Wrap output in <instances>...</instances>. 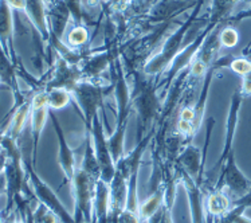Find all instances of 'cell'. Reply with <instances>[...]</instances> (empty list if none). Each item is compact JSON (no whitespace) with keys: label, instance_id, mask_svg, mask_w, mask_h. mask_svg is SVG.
Instances as JSON below:
<instances>
[{"label":"cell","instance_id":"1","mask_svg":"<svg viewBox=\"0 0 251 223\" xmlns=\"http://www.w3.org/2000/svg\"><path fill=\"white\" fill-rule=\"evenodd\" d=\"M110 77L114 86V97L117 101V117H116V128L113 133L108 136V146L112 153L114 164L125 155L124 144H125V135L128 128V121L130 113L133 112L132 99H130V85L128 82V74L124 66L120 47L113 50L112 63H110Z\"/></svg>","mask_w":251,"mask_h":223},{"label":"cell","instance_id":"2","mask_svg":"<svg viewBox=\"0 0 251 223\" xmlns=\"http://www.w3.org/2000/svg\"><path fill=\"white\" fill-rule=\"evenodd\" d=\"M128 77L132 79V108L137 113V140H141L157 129L163 102L159 97L157 82L153 78L147 77L143 72H133Z\"/></svg>","mask_w":251,"mask_h":223},{"label":"cell","instance_id":"3","mask_svg":"<svg viewBox=\"0 0 251 223\" xmlns=\"http://www.w3.org/2000/svg\"><path fill=\"white\" fill-rule=\"evenodd\" d=\"M205 1L207 0H198L196 1L195 7L192 8L190 15L187 16V19L184 22H181L180 26L174 32H171L169 37L165 39L163 46H161V50L159 52H156L153 57L145 63V66H144L141 72L147 77L153 78L154 81L159 83L160 78L163 77V74L165 73V70L168 69L171 62L174 61V58L183 49V42H184L185 35L192 28V26L195 25V22L199 19L200 11H201V7H203Z\"/></svg>","mask_w":251,"mask_h":223},{"label":"cell","instance_id":"4","mask_svg":"<svg viewBox=\"0 0 251 223\" xmlns=\"http://www.w3.org/2000/svg\"><path fill=\"white\" fill-rule=\"evenodd\" d=\"M114 93V86L110 82L109 85H102L94 81H81L72 90L73 99L77 102L78 108L82 112L81 117L85 124V130L92 129L94 117L100 114V110L103 109V104L108 96Z\"/></svg>","mask_w":251,"mask_h":223},{"label":"cell","instance_id":"5","mask_svg":"<svg viewBox=\"0 0 251 223\" xmlns=\"http://www.w3.org/2000/svg\"><path fill=\"white\" fill-rule=\"evenodd\" d=\"M216 27L218 26L207 22V25H204V27L196 34V37L187 46H184L180 50L179 54L174 58V61L171 62L168 69L165 70L163 77L160 78L159 83H157V89H159L160 93H163L165 96L169 88H171L172 82L175 81V78L177 77L181 72H184L185 69L190 68L192 62H194V59H195L196 54L199 52L200 47L203 46L205 38L208 37V34Z\"/></svg>","mask_w":251,"mask_h":223},{"label":"cell","instance_id":"6","mask_svg":"<svg viewBox=\"0 0 251 223\" xmlns=\"http://www.w3.org/2000/svg\"><path fill=\"white\" fill-rule=\"evenodd\" d=\"M23 160H25V168H26L27 172L28 184H30L32 192L35 194L38 202L45 204L50 211L55 214L56 218L59 219V223H77L74 217L67 211L66 207L63 206V203L59 200V198L54 192V190L36 173L35 166L32 163V157L23 155Z\"/></svg>","mask_w":251,"mask_h":223},{"label":"cell","instance_id":"7","mask_svg":"<svg viewBox=\"0 0 251 223\" xmlns=\"http://www.w3.org/2000/svg\"><path fill=\"white\" fill-rule=\"evenodd\" d=\"M74 192V219L77 223H93L94 221V199L97 179L78 167L74 180L70 184Z\"/></svg>","mask_w":251,"mask_h":223},{"label":"cell","instance_id":"8","mask_svg":"<svg viewBox=\"0 0 251 223\" xmlns=\"http://www.w3.org/2000/svg\"><path fill=\"white\" fill-rule=\"evenodd\" d=\"M219 177L216 180V190H225L228 195L236 199L245 195L251 187V180L242 172L238 166L235 157V150H232L227 156L225 163L222 164L219 170Z\"/></svg>","mask_w":251,"mask_h":223},{"label":"cell","instance_id":"9","mask_svg":"<svg viewBox=\"0 0 251 223\" xmlns=\"http://www.w3.org/2000/svg\"><path fill=\"white\" fill-rule=\"evenodd\" d=\"M89 132L92 135L93 146H94L96 156H97L100 170H101V180L109 184L112 182L114 173H116V164L113 161L112 153H110V149H109L108 137L105 136V130H103V125L100 114H97L94 117L92 129Z\"/></svg>","mask_w":251,"mask_h":223},{"label":"cell","instance_id":"10","mask_svg":"<svg viewBox=\"0 0 251 223\" xmlns=\"http://www.w3.org/2000/svg\"><path fill=\"white\" fill-rule=\"evenodd\" d=\"M50 109L47 105V93L45 90L32 92L31 99V114H30V128H31V144H32V163L36 164V155H38V146L39 139L45 126Z\"/></svg>","mask_w":251,"mask_h":223},{"label":"cell","instance_id":"11","mask_svg":"<svg viewBox=\"0 0 251 223\" xmlns=\"http://www.w3.org/2000/svg\"><path fill=\"white\" fill-rule=\"evenodd\" d=\"M50 120H51L52 128L55 130L56 140H58V155H56V161L58 166L61 167L63 176H65V183L72 184L75 176V172L78 170L77 163H75V152L73 149L69 141L66 139V135L63 132L59 120L56 117V114L54 110H50Z\"/></svg>","mask_w":251,"mask_h":223},{"label":"cell","instance_id":"12","mask_svg":"<svg viewBox=\"0 0 251 223\" xmlns=\"http://www.w3.org/2000/svg\"><path fill=\"white\" fill-rule=\"evenodd\" d=\"M243 94L241 93L239 89H236L232 93L230 99V105H228V112H227V119H226V135H225V147L222 150L221 157L218 159L216 164L212 168V172L221 170L222 164L225 163L227 156L230 155L234 150V140H235L236 128H238V121H239V116H241L242 104H243Z\"/></svg>","mask_w":251,"mask_h":223},{"label":"cell","instance_id":"13","mask_svg":"<svg viewBox=\"0 0 251 223\" xmlns=\"http://www.w3.org/2000/svg\"><path fill=\"white\" fill-rule=\"evenodd\" d=\"M14 12L7 3V0H0V45L8 54L11 61L15 63L18 68V74L21 73L23 65L18 57L15 50V19Z\"/></svg>","mask_w":251,"mask_h":223},{"label":"cell","instance_id":"14","mask_svg":"<svg viewBox=\"0 0 251 223\" xmlns=\"http://www.w3.org/2000/svg\"><path fill=\"white\" fill-rule=\"evenodd\" d=\"M176 168H177V175H179V184L184 187L185 194L188 198L191 221L192 223H205L207 214H205V195L203 187L196 182L195 179H192L187 172L180 170L179 167Z\"/></svg>","mask_w":251,"mask_h":223},{"label":"cell","instance_id":"15","mask_svg":"<svg viewBox=\"0 0 251 223\" xmlns=\"http://www.w3.org/2000/svg\"><path fill=\"white\" fill-rule=\"evenodd\" d=\"M45 7H46L47 25L50 30V43H49L50 46L52 42L63 39L67 26L70 22H73V19L72 14L63 0H45Z\"/></svg>","mask_w":251,"mask_h":223},{"label":"cell","instance_id":"16","mask_svg":"<svg viewBox=\"0 0 251 223\" xmlns=\"http://www.w3.org/2000/svg\"><path fill=\"white\" fill-rule=\"evenodd\" d=\"M204 164L205 156L203 155V150H200L194 143H188L176 157V167L187 172L199 184H203Z\"/></svg>","mask_w":251,"mask_h":223},{"label":"cell","instance_id":"17","mask_svg":"<svg viewBox=\"0 0 251 223\" xmlns=\"http://www.w3.org/2000/svg\"><path fill=\"white\" fill-rule=\"evenodd\" d=\"M25 15L27 16L31 27H32L35 41L38 39V42H42L46 46H49L50 30H49V25H47L45 0H26Z\"/></svg>","mask_w":251,"mask_h":223},{"label":"cell","instance_id":"18","mask_svg":"<svg viewBox=\"0 0 251 223\" xmlns=\"http://www.w3.org/2000/svg\"><path fill=\"white\" fill-rule=\"evenodd\" d=\"M18 78H19V74H18L16 65L11 61L8 54L4 51V49L0 45V82L11 90L12 97H14L12 106H16V105L23 102L27 97V94H25L21 90Z\"/></svg>","mask_w":251,"mask_h":223},{"label":"cell","instance_id":"19","mask_svg":"<svg viewBox=\"0 0 251 223\" xmlns=\"http://www.w3.org/2000/svg\"><path fill=\"white\" fill-rule=\"evenodd\" d=\"M241 0H211L207 22L215 26L225 25L232 15V11Z\"/></svg>","mask_w":251,"mask_h":223},{"label":"cell","instance_id":"20","mask_svg":"<svg viewBox=\"0 0 251 223\" xmlns=\"http://www.w3.org/2000/svg\"><path fill=\"white\" fill-rule=\"evenodd\" d=\"M230 195L225 190H216L208 192L205 198V208H207V217L210 218H219L221 215L228 211L231 207Z\"/></svg>","mask_w":251,"mask_h":223},{"label":"cell","instance_id":"21","mask_svg":"<svg viewBox=\"0 0 251 223\" xmlns=\"http://www.w3.org/2000/svg\"><path fill=\"white\" fill-rule=\"evenodd\" d=\"M165 202V183L163 182L153 192H151L149 198L140 204V217L143 222H148L163 208Z\"/></svg>","mask_w":251,"mask_h":223},{"label":"cell","instance_id":"22","mask_svg":"<svg viewBox=\"0 0 251 223\" xmlns=\"http://www.w3.org/2000/svg\"><path fill=\"white\" fill-rule=\"evenodd\" d=\"M85 133H86V140H85L83 157L79 168L98 180V179H101V170H100V164H98L96 150H94V146H93L92 135H90V132H86V130H85Z\"/></svg>","mask_w":251,"mask_h":223},{"label":"cell","instance_id":"23","mask_svg":"<svg viewBox=\"0 0 251 223\" xmlns=\"http://www.w3.org/2000/svg\"><path fill=\"white\" fill-rule=\"evenodd\" d=\"M90 41V31L86 25H74L66 37V45L73 50H85Z\"/></svg>","mask_w":251,"mask_h":223},{"label":"cell","instance_id":"24","mask_svg":"<svg viewBox=\"0 0 251 223\" xmlns=\"http://www.w3.org/2000/svg\"><path fill=\"white\" fill-rule=\"evenodd\" d=\"M47 105L50 110H61L73 102V94L66 89H51L47 90Z\"/></svg>","mask_w":251,"mask_h":223},{"label":"cell","instance_id":"25","mask_svg":"<svg viewBox=\"0 0 251 223\" xmlns=\"http://www.w3.org/2000/svg\"><path fill=\"white\" fill-rule=\"evenodd\" d=\"M219 42L221 46L226 47V49H231L235 47L239 42V34L236 31L235 27H232L231 25H222L221 30H219Z\"/></svg>","mask_w":251,"mask_h":223},{"label":"cell","instance_id":"26","mask_svg":"<svg viewBox=\"0 0 251 223\" xmlns=\"http://www.w3.org/2000/svg\"><path fill=\"white\" fill-rule=\"evenodd\" d=\"M66 3L67 8L72 14V19L74 25H85V22L90 21V18L83 10L82 0H63Z\"/></svg>","mask_w":251,"mask_h":223},{"label":"cell","instance_id":"27","mask_svg":"<svg viewBox=\"0 0 251 223\" xmlns=\"http://www.w3.org/2000/svg\"><path fill=\"white\" fill-rule=\"evenodd\" d=\"M227 68L232 70L238 75L243 77V75H246V74H249L251 72V58L245 57V55H241V57L231 55L230 62H228Z\"/></svg>","mask_w":251,"mask_h":223},{"label":"cell","instance_id":"28","mask_svg":"<svg viewBox=\"0 0 251 223\" xmlns=\"http://www.w3.org/2000/svg\"><path fill=\"white\" fill-rule=\"evenodd\" d=\"M34 223H59V219L56 218V215L49 208L39 203L34 210V215H32Z\"/></svg>","mask_w":251,"mask_h":223},{"label":"cell","instance_id":"29","mask_svg":"<svg viewBox=\"0 0 251 223\" xmlns=\"http://www.w3.org/2000/svg\"><path fill=\"white\" fill-rule=\"evenodd\" d=\"M231 206H241V207H245L246 210L251 208V187L245 195H242L241 198H236V199H232Z\"/></svg>","mask_w":251,"mask_h":223},{"label":"cell","instance_id":"30","mask_svg":"<svg viewBox=\"0 0 251 223\" xmlns=\"http://www.w3.org/2000/svg\"><path fill=\"white\" fill-rule=\"evenodd\" d=\"M239 90H241V93L243 94L245 99L249 97V96H251V72L242 77V83Z\"/></svg>","mask_w":251,"mask_h":223},{"label":"cell","instance_id":"31","mask_svg":"<svg viewBox=\"0 0 251 223\" xmlns=\"http://www.w3.org/2000/svg\"><path fill=\"white\" fill-rule=\"evenodd\" d=\"M236 208L235 218H234V223H251V219L245 215L246 208L241 207V206H234Z\"/></svg>","mask_w":251,"mask_h":223},{"label":"cell","instance_id":"32","mask_svg":"<svg viewBox=\"0 0 251 223\" xmlns=\"http://www.w3.org/2000/svg\"><path fill=\"white\" fill-rule=\"evenodd\" d=\"M7 3L14 11H21V12L26 11V0H7Z\"/></svg>","mask_w":251,"mask_h":223},{"label":"cell","instance_id":"33","mask_svg":"<svg viewBox=\"0 0 251 223\" xmlns=\"http://www.w3.org/2000/svg\"><path fill=\"white\" fill-rule=\"evenodd\" d=\"M108 1H112V0H93V1H89L87 4L93 7V5H97V4H105V3H108Z\"/></svg>","mask_w":251,"mask_h":223},{"label":"cell","instance_id":"34","mask_svg":"<svg viewBox=\"0 0 251 223\" xmlns=\"http://www.w3.org/2000/svg\"><path fill=\"white\" fill-rule=\"evenodd\" d=\"M117 213L109 211V223H117Z\"/></svg>","mask_w":251,"mask_h":223},{"label":"cell","instance_id":"35","mask_svg":"<svg viewBox=\"0 0 251 223\" xmlns=\"http://www.w3.org/2000/svg\"><path fill=\"white\" fill-rule=\"evenodd\" d=\"M3 149H4V148H3V144H1V141H0V155H1Z\"/></svg>","mask_w":251,"mask_h":223},{"label":"cell","instance_id":"36","mask_svg":"<svg viewBox=\"0 0 251 223\" xmlns=\"http://www.w3.org/2000/svg\"><path fill=\"white\" fill-rule=\"evenodd\" d=\"M0 223H4V221H3V217H1V214H0Z\"/></svg>","mask_w":251,"mask_h":223},{"label":"cell","instance_id":"37","mask_svg":"<svg viewBox=\"0 0 251 223\" xmlns=\"http://www.w3.org/2000/svg\"><path fill=\"white\" fill-rule=\"evenodd\" d=\"M241 1H246V3H251V0H241Z\"/></svg>","mask_w":251,"mask_h":223},{"label":"cell","instance_id":"38","mask_svg":"<svg viewBox=\"0 0 251 223\" xmlns=\"http://www.w3.org/2000/svg\"><path fill=\"white\" fill-rule=\"evenodd\" d=\"M0 85H1V82H0Z\"/></svg>","mask_w":251,"mask_h":223}]
</instances>
